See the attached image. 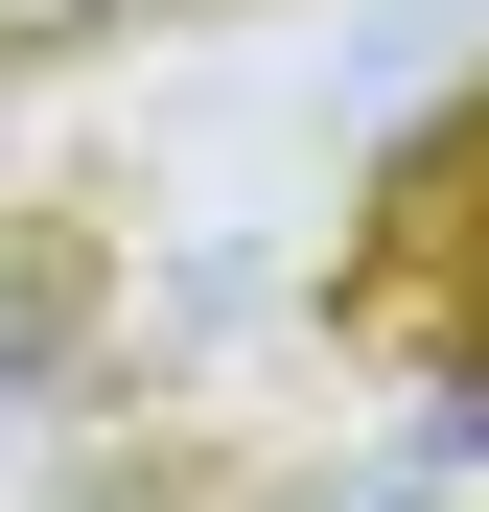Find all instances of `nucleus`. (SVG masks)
I'll list each match as a JSON object with an SVG mask.
<instances>
[{"mask_svg":"<svg viewBox=\"0 0 489 512\" xmlns=\"http://www.w3.org/2000/svg\"><path fill=\"white\" fill-rule=\"evenodd\" d=\"M94 24H140V0H0V47H94Z\"/></svg>","mask_w":489,"mask_h":512,"instance_id":"f257e3e1","label":"nucleus"}]
</instances>
